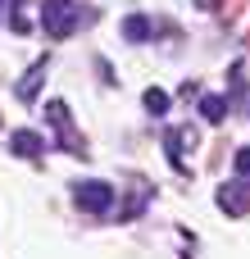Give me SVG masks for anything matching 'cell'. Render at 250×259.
Masks as SVG:
<instances>
[{
  "mask_svg": "<svg viewBox=\"0 0 250 259\" xmlns=\"http://www.w3.org/2000/svg\"><path fill=\"white\" fill-rule=\"evenodd\" d=\"M77 23H82L77 0H41V32H46L50 41L73 36V27H77Z\"/></svg>",
  "mask_w": 250,
  "mask_h": 259,
  "instance_id": "6da1fadb",
  "label": "cell"
},
{
  "mask_svg": "<svg viewBox=\"0 0 250 259\" xmlns=\"http://www.w3.org/2000/svg\"><path fill=\"white\" fill-rule=\"evenodd\" d=\"M73 200H77V209H87V214H109V209H114V187L100 182V178H87V182L73 187Z\"/></svg>",
  "mask_w": 250,
  "mask_h": 259,
  "instance_id": "7a4b0ae2",
  "label": "cell"
},
{
  "mask_svg": "<svg viewBox=\"0 0 250 259\" xmlns=\"http://www.w3.org/2000/svg\"><path fill=\"white\" fill-rule=\"evenodd\" d=\"M214 200H219V209H228L232 219H246V214H250V196H246V182H241V178L228 182V187H219Z\"/></svg>",
  "mask_w": 250,
  "mask_h": 259,
  "instance_id": "3957f363",
  "label": "cell"
},
{
  "mask_svg": "<svg viewBox=\"0 0 250 259\" xmlns=\"http://www.w3.org/2000/svg\"><path fill=\"white\" fill-rule=\"evenodd\" d=\"M9 150H14L18 159H36V155L46 150V137L32 132V127H18V132H9Z\"/></svg>",
  "mask_w": 250,
  "mask_h": 259,
  "instance_id": "277c9868",
  "label": "cell"
},
{
  "mask_svg": "<svg viewBox=\"0 0 250 259\" xmlns=\"http://www.w3.org/2000/svg\"><path fill=\"white\" fill-rule=\"evenodd\" d=\"M46 118L68 137V150H82V146H73V123H68V105H64V100H50V105H46Z\"/></svg>",
  "mask_w": 250,
  "mask_h": 259,
  "instance_id": "5b68a950",
  "label": "cell"
},
{
  "mask_svg": "<svg viewBox=\"0 0 250 259\" xmlns=\"http://www.w3.org/2000/svg\"><path fill=\"white\" fill-rule=\"evenodd\" d=\"M150 32H155V23H150L146 14H128V18H123V36H128V41H150Z\"/></svg>",
  "mask_w": 250,
  "mask_h": 259,
  "instance_id": "8992f818",
  "label": "cell"
},
{
  "mask_svg": "<svg viewBox=\"0 0 250 259\" xmlns=\"http://www.w3.org/2000/svg\"><path fill=\"white\" fill-rule=\"evenodd\" d=\"M41 77H46V59H36V64L27 68V77L18 82V100H36V87H41Z\"/></svg>",
  "mask_w": 250,
  "mask_h": 259,
  "instance_id": "52a82bcc",
  "label": "cell"
},
{
  "mask_svg": "<svg viewBox=\"0 0 250 259\" xmlns=\"http://www.w3.org/2000/svg\"><path fill=\"white\" fill-rule=\"evenodd\" d=\"M200 114H205L210 123H223V118H228V100H223V96H200Z\"/></svg>",
  "mask_w": 250,
  "mask_h": 259,
  "instance_id": "ba28073f",
  "label": "cell"
},
{
  "mask_svg": "<svg viewBox=\"0 0 250 259\" xmlns=\"http://www.w3.org/2000/svg\"><path fill=\"white\" fill-rule=\"evenodd\" d=\"M9 27L14 32H27L32 23H27V0H9Z\"/></svg>",
  "mask_w": 250,
  "mask_h": 259,
  "instance_id": "9c48e42d",
  "label": "cell"
},
{
  "mask_svg": "<svg viewBox=\"0 0 250 259\" xmlns=\"http://www.w3.org/2000/svg\"><path fill=\"white\" fill-rule=\"evenodd\" d=\"M146 109L159 118V114H169V91H159V87H150L146 91Z\"/></svg>",
  "mask_w": 250,
  "mask_h": 259,
  "instance_id": "30bf717a",
  "label": "cell"
},
{
  "mask_svg": "<svg viewBox=\"0 0 250 259\" xmlns=\"http://www.w3.org/2000/svg\"><path fill=\"white\" fill-rule=\"evenodd\" d=\"M232 173H237V178L250 187V146H241V150L232 155Z\"/></svg>",
  "mask_w": 250,
  "mask_h": 259,
  "instance_id": "8fae6325",
  "label": "cell"
},
{
  "mask_svg": "<svg viewBox=\"0 0 250 259\" xmlns=\"http://www.w3.org/2000/svg\"><path fill=\"white\" fill-rule=\"evenodd\" d=\"M196 5H200V9H219V0H196Z\"/></svg>",
  "mask_w": 250,
  "mask_h": 259,
  "instance_id": "7c38bea8",
  "label": "cell"
},
{
  "mask_svg": "<svg viewBox=\"0 0 250 259\" xmlns=\"http://www.w3.org/2000/svg\"><path fill=\"white\" fill-rule=\"evenodd\" d=\"M5 9H9V0H0V14H5Z\"/></svg>",
  "mask_w": 250,
  "mask_h": 259,
  "instance_id": "4fadbf2b",
  "label": "cell"
}]
</instances>
